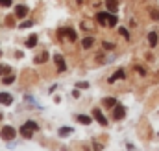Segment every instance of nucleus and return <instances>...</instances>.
Returning <instances> with one entry per match:
<instances>
[{"label":"nucleus","instance_id":"1","mask_svg":"<svg viewBox=\"0 0 159 151\" xmlns=\"http://www.w3.org/2000/svg\"><path fill=\"white\" fill-rule=\"evenodd\" d=\"M37 131V123L34 122V120H28L22 127H20V135L22 136H26V138H32V135Z\"/></svg>","mask_w":159,"mask_h":151},{"label":"nucleus","instance_id":"8","mask_svg":"<svg viewBox=\"0 0 159 151\" xmlns=\"http://www.w3.org/2000/svg\"><path fill=\"white\" fill-rule=\"evenodd\" d=\"M96 20H98V24H102V26H107L109 13H98V15H96Z\"/></svg>","mask_w":159,"mask_h":151},{"label":"nucleus","instance_id":"12","mask_svg":"<svg viewBox=\"0 0 159 151\" xmlns=\"http://www.w3.org/2000/svg\"><path fill=\"white\" fill-rule=\"evenodd\" d=\"M61 32H65V33H67V37L70 39V41H76V39H78V35H76V32H74L72 28H67V30H61Z\"/></svg>","mask_w":159,"mask_h":151},{"label":"nucleus","instance_id":"9","mask_svg":"<svg viewBox=\"0 0 159 151\" xmlns=\"http://www.w3.org/2000/svg\"><path fill=\"white\" fill-rule=\"evenodd\" d=\"M106 6H107V9H109L111 13H117V9H119V0H106Z\"/></svg>","mask_w":159,"mask_h":151},{"label":"nucleus","instance_id":"4","mask_svg":"<svg viewBox=\"0 0 159 151\" xmlns=\"http://www.w3.org/2000/svg\"><path fill=\"white\" fill-rule=\"evenodd\" d=\"M124 114H126V109H124V105L117 103V105L113 107V118H115V120H122V118H124Z\"/></svg>","mask_w":159,"mask_h":151},{"label":"nucleus","instance_id":"7","mask_svg":"<svg viewBox=\"0 0 159 151\" xmlns=\"http://www.w3.org/2000/svg\"><path fill=\"white\" fill-rule=\"evenodd\" d=\"M15 15H17L19 19H24V17L28 15V7H26V6H17V9H15Z\"/></svg>","mask_w":159,"mask_h":151},{"label":"nucleus","instance_id":"21","mask_svg":"<svg viewBox=\"0 0 159 151\" xmlns=\"http://www.w3.org/2000/svg\"><path fill=\"white\" fill-rule=\"evenodd\" d=\"M9 72V67L7 65H0V76H6Z\"/></svg>","mask_w":159,"mask_h":151},{"label":"nucleus","instance_id":"14","mask_svg":"<svg viewBox=\"0 0 159 151\" xmlns=\"http://www.w3.org/2000/svg\"><path fill=\"white\" fill-rule=\"evenodd\" d=\"M117 22H119L117 15H115V13H109V20H107V26H109V28H113V26H117Z\"/></svg>","mask_w":159,"mask_h":151},{"label":"nucleus","instance_id":"22","mask_svg":"<svg viewBox=\"0 0 159 151\" xmlns=\"http://www.w3.org/2000/svg\"><path fill=\"white\" fill-rule=\"evenodd\" d=\"M119 33L124 39H129V33H128V30H126V28H119Z\"/></svg>","mask_w":159,"mask_h":151},{"label":"nucleus","instance_id":"29","mask_svg":"<svg viewBox=\"0 0 159 151\" xmlns=\"http://www.w3.org/2000/svg\"><path fill=\"white\" fill-rule=\"evenodd\" d=\"M0 120H2V114H0Z\"/></svg>","mask_w":159,"mask_h":151},{"label":"nucleus","instance_id":"25","mask_svg":"<svg viewBox=\"0 0 159 151\" xmlns=\"http://www.w3.org/2000/svg\"><path fill=\"white\" fill-rule=\"evenodd\" d=\"M0 6L2 7H9L11 6V0H0Z\"/></svg>","mask_w":159,"mask_h":151},{"label":"nucleus","instance_id":"28","mask_svg":"<svg viewBox=\"0 0 159 151\" xmlns=\"http://www.w3.org/2000/svg\"><path fill=\"white\" fill-rule=\"evenodd\" d=\"M76 2H78V4H81V2H83V0H76Z\"/></svg>","mask_w":159,"mask_h":151},{"label":"nucleus","instance_id":"10","mask_svg":"<svg viewBox=\"0 0 159 151\" xmlns=\"http://www.w3.org/2000/svg\"><path fill=\"white\" fill-rule=\"evenodd\" d=\"M148 42H150L152 48H156V44H157V33L156 32H150L148 33Z\"/></svg>","mask_w":159,"mask_h":151},{"label":"nucleus","instance_id":"23","mask_svg":"<svg viewBox=\"0 0 159 151\" xmlns=\"http://www.w3.org/2000/svg\"><path fill=\"white\" fill-rule=\"evenodd\" d=\"M30 26H34V20H24L22 24H20V28L24 30V28H30Z\"/></svg>","mask_w":159,"mask_h":151},{"label":"nucleus","instance_id":"5","mask_svg":"<svg viewBox=\"0 0 159 151\" xmlns=\"http://www.w3.org/2000/svg\"><path fill=\"white\" fill-rule=\"evenodd\" d=\"M54 61L57 63V72H63V70L67 68V65H65V61H63V57H61L59 54H56V55H54Z\"/></svg>","mask_w":159,"mask_h":151},{"label":"nucleus","instance_id":"26","mask_svg":"<svg viewBox=\"0 0 159 151\" xmlns=\"http://www.w3.org/2000/svg\"><path fill=\"white\" fill-rule=\"evenodd\" d=\"M104 48H106V50H113V48H115V46H113V44H111V42H104Z\"/></svg>","mask_w":159,"mask_h":151},{"label":"nucleus","instance_id":"17","mask_svg":"<svg viewBox=\"0 0 159 151\" xmlns=\"http://www.w3.org/2000/svg\"><path fill=\"white\" fill-rule=\"evenodd\" d=\"M104 105H106V107H115V105H117V100H115V98H106V100H104Z\"/></svg>","mask_w":159,"mask_h":151},{"label":"nucleus","instance_id":"20","mask_svg":"<svg viewBox=\"0 0 159 151\" xmlns=\"http://www.w3.org/2000/svg\"><path fill=\"white\" fill-rule=\"evenodd\" d=\"M70 133H72L70 127H61V129H59V136H65V135H70Z\"/></svg>","mask_w":159,"mask_h":151},{"label":"nucleus","instance_id":"24","mask_svg":"<svg viewBox=\"0 0 159 151\" xmlns=\"http://www.w3.org/2000/svg\"><path fill=\"white\" fill-rule=\"evenodd\" d=\"M150 17H152L154 20H159V9H152V13H150Z\"/></svg>","mask_w":159,"mask_h":151},{"label":"nucleus","instance_id":"6","mask_svg":"<svg viewBox=\"0 0 159 151\" xmlns=\"http://www.w3.org/2000/svg\"><path fill=\"white\" fill-rule=\"evenodd\" d=\"M11 101H13V98H11L9 92H0V103L2 105H9Z\"/></svg>","mask_w":159,"mask_h":151},{"label":"nucleus","instance_id":"15","mask_svg":"<svg viewBox=\"0 0 159 151\" xmlns=\"http://www.w3.org/2000/svg\"><path fill=\"white\" fill-rule=\"evenodd\" d=\"M93 44H94V39L93 37H85L83 41H81V46H83V48H91Z\"/></svg>","mask_w":159,"mask_h":151},{"label":"nucleus","instance_id":"19","mask_svg":"<svg viewBox=\"0 0 159 151\" xmlns=\"http://www.w3.org/2000/svg\"><path fill=\"white\" fill-rule=\"evenodd\" d=\"M13 81H15V76H7V77L4 76V77H2V83H4V85H9V83H13Z\"/></svg>","mask_w":159,"mask_h":151},{"label":"nucleus","instance_id":"11","mask_svg":"<svg viewBox=\"0 0 159 151\" xmlns=\"http://www.w3.org/2000/svg\"><path fill=\"white\" fill-rule=\"evenodd\" d=\"M124 70H122V68H119V70H117V72H115V74L111 76V77H109V83H113V81H117V79H120V77H124Z\"/></svg>","mask_w":159,"mask_h":151},{"label":"nucleus","instance_id":"2","mask_svg":"<svg viewBox=\"0 0 159 151\" xmlns=\"http://www.w3.org/2000/svg\"><path fill=\"white\" fill-rule=\"evenodd\" d=\"M15 135H17V131H15L11 125H6V127L0 131V136H2V140H13V138H15Z\"/></svg>","mask_w":159,"mask_h":151},{"label":"nucleus","instance_id":"13","mask_svg":"<svg viewBox=\"0 0 159 151\" xmlns=\"http://www.w3.org/2000/svg\"><path fill=\"white\" fill-rule=\"evenodd\" d=\"M35 44H37V35L34 33V35H30V37H28V41H26V46H28V48H34Z\"/></svg>","mask_w":159,"mask_h":151},{"label":"nucleus","instance_id":"16","mask_svg":"<svg viewBox=\"0 0 159 151\" xmlns=\"http://www.w3.org/2000/svg\"><path fill=\"white\" fill-rule=\"evenodd\" d=\"M78 122H80V123H83V125H89V123H91V118H89V116H85V114H80Z\"/></svg>","mask_w":159,"mask_h":151},{"label":"nucleus","instance_id":"3","mask_svg":"<svg viewBox=\"0 0 159 151\" xmlns=\"http://www.w3.org/2000/svg\"><path fill=\"white\" fill-rule=\"evenodd\" d=\"M93 116L96 118V122H98L100 125H107V118L104 116V113H102L98 107H94V109H93Z\"/></svg>","mask_w":159,"mask_h":151},{"label":"nucleus","instance_id":"18","mask_svg":"<svg viewBox=\"0 0 159 151\" xmlns=\"http://www.w3.org/2000/svg\"><path fill=\"white\" fill-rule=\"evenodd\" d=\"M46 59H48V54H46V52H43V54H41L39 57H35L34 61H35V63H44Z\"/></svg>","mask_w":159,"mask_h":151},{"label":"nucleus","instance_id":"27","mask_svg":"<svg viewBox=\"0 0 159 151\" xmlns=\"http://www.w3.org/2000/svg\"><path fill=\"white\" fill-rule=\"evenodd\" d=\"M87 87H89V83H85V81L78 83V88H87Z\"/></svg>","mask_w":159,"mask_h":151}]
</instances>
